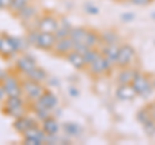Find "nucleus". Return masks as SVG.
<instances>
[{"label": "nucleus", "instance_id": "f257e3e1", "mask_svg": "<svg viewBox=\"0 0 155 145\" xmlns=\"http://www.w3.org/2000/svg\"><path fill=\"white\" fill-rule=\"evenodd\" d=\"M4 113L11 115L13 118H19L22 115H26L25 103L22 101L21 96H8L4 101Z\"/></svg>", "mask_w": 155, "mask_h": 145}, {"label": "nucleus", "instance_id": "f03ea898", "mask_svg": "<svg viewBox=\"0 0 155 145\" xmlns=\"http://www.w3.org/2000/svg\"><path fill=\"white\" fill-rule=\"evenodd\" d=\"M132 87L134 88L137 96H141V97H147V96L151 95V89H153V82L150 80V78L143 74V72H136L134 78L132 80Z\"/></svg>", "mask_w": 155, "mask_h": 145}, {"label": "nucleus", "instance_id": "7ed1b4c3", "mask_svg": "<svg viewBox=\"0 0 155 145\" xmlns=\"http://www.w3.org/2000/svg\"><path fill=\"white\" fill-rule=\"evenodd\" d=\"M21 49V40L17 38H12L8 35L0 36V56L4 59L14 56Z\"/></svg>", "mask_w": 155, "mask_h": 145}, {"label": "nucleus", "instance_id": "20e7f679", "mask_svg": "<svg viewBox=\"0 0 155 145\" xmlns=\"http://www.w3.org/2000/svg\"><path fill=\"white\" fill-rule=\"evenodd\" d=\"M22 86V95H25L30 101H36L41 97V95L45 92V88L40 82H35L31 79L21 82Z\"/></svg>", "mask_w": 155, "mask_h": 145}, {"label": "nucleus", "instance_id": "39448f33", "mask_svg": "<svg viewBox=\"0 0 155 145\" xmlns=\"http://www.w3.org/2000/svg\"><path fill=\"white\" fill-rule=\"evenodd\" d=\"M87 67L89 69V72L92 75L102 76V75L109 74L114 66L111 65L102 55H101V52H98V55H97L94 59L92 60V62H91V64H88V66H87Z\"/></svg>", "mask_w": 155, "mask_h": 145}, {"label": "nucleus", "instance_id": "423d86ee", "mask_svg": "<svg viewBox=\"0 0 155 145\" xmlns=\"http://www.w3.org/2000/svg\"><path fill=\"white\" fill-rule=\"evenodd\" d=\"M22 136H23V143L28 145H41L45 143V139H47L45 132L43 131V128L38 127V124L26 130L22 133Z\"/></svg>", "mask_w": 155, "mask_h": 145}, {"label": "nucleus", "instance_id": "0eeeda50", "mask_svg": "<svg viewBox=\"0 0 155 145\" xmlns=\"http://www.w3.org/2000/svg\"><path fill=\"white\" fill-rule=\"evenodd\" d=\"M134 59H136V51L132 46H129V44L119 46L118 57H116V66L128 67V66L132 65Z\"/></svg>", "mask_w": 155, "mask_h": 145}, {"label": "nucleus", "instance_id": "6e6552de", "mask_svg": "<svg viewBox=\"0 0 155 145\" xmlns=\"http://www.w3.org/2000/svg\"><path fill=\"white\" fill-rule=\"evenodd\" d=\"M0 83L4 87L8 96H21L22 95V86L17 76L12 74H5V76L0 78Z\"/></svg>", "mask_w": 155, "mask_h": 145}, {"label": "nucleus", "instance_id": "1a4fd4ad", "mask_svg": "<svg viewBox=\"0 0 155 145\" xmlns=\"http://www.w3.org/2000/svg\"><path fill=\"white\" fill-rule=\"evenodd\" d=\"M56 40H57V38H56L54 34L39 31L35 47L40 48V49H43V51H52L53 47H54V44H56Z\"/></svg>", "mask_w": 155, "mask_h": 145}, {"label": "nucleus", "instance_id": "9d476101", "mask_svg": "<svg viewBox=\"0 0 155 145\" xmlns=\"http://www.w3.org/2000/svg\"><path fill=\"white\" fill-rule=\"evenodd\" d=\"M56 55L58 56H66L67 53H70L71 51H74V42L71 40L70 36H66V38H61V39H57L56 40V44L53 47Z\"/></svg>", "mask_w": 155, "mask_h": 145}, {"label": "nucleus", "instance_id": "9b49d317", "mask_svg": "<svg viewBox=\"0 0 155 145\" xmlns=\"http://www.w3.org/2000/svg\"><path fill=\"white\" fill-rule=\"evenodd\" d=\"M58 27V20H56L53 16H44L39 20L36 29L41 32H49L54 34Z\"/></svg>", "mask_w": 155, "mask_h": 145}, {"label": "nucleus", "instance_id": "f8f14e48", "mask_svg": "<svg viewBox=\"0 0 155 145\" xmlns=\"http://www.w3.org/2000/svg\"><path fill=\"white\" fill-rule=\"evenodd\" d=\"M36 66L38 65H36L35 60H34L31 56H27V55L19 57V59L17 60V62H16V67L18 69L19 72H22L23 75H26L28 71H31L32 69H35Z\"/></svg>", "mask_w": 155, "mask_h": 145}, {"label": "nucleus", "instance_id": "ddd939ff", "mask_svg": "<svg viewBox=\"0 0 155 145\" xmlns=\"http://www.w3.org/2000/svg\"><path fill=\"white\" fill-rule=\"evenodd\" d=\"M116 96L123 101H132L136 99L137 93L132 84H119V87L116 88Z\"/></svg>", "mask_w": 155, "mask_h": 145}, {"label": "nucleus", "instance_id": "4468645a", "mask_svg": "<svg viewBox=\"0 0 155 145\" xmlns=\"http://www.w3.org/2000/svg\"><path fill=\"white\" fill-rule=\"evenodd\" d=\"M100 52L111 65L116 66V57H118V52H119L118 44H105V47Z\"/></svg>", "mask_w": 155, "mask_h": 145}, {"label": "nucleus", "instance_id": "2eb2a0df", "mask_svg": "<svg viewBox=\"0 0 155 145\" xmlns=\"http://www.w3.org/2000/svg\"><path fill=\"white\" fill-rule=\"evenodd\" d=\"M35 124H36V122L34 119L27 117V115H22V117H19V118H16V120H14V123H13V128L16 130L18 133L22 135L26 130H28Z\"/></svg>", "mask_w": 155, "mask_h": 145}, {"label": "nucleus", "instance_id": "dca6fc26", "mask_svg": "<svg viewBox=\"0 0 155 145\" xmlns=\"http://www.w3.org/2000/svg\"><path fill=\"white\" fill-rule=\"evenodd\" d=\"M66 57V60L70 62V64L75 67V69L78 70H84L85 67H87V64H85V60H84V57L80 55L79 52H76V51H71L70 53H67V55L65 56Z\"/></svg>", "mask_w": 155, "mask_h": 145}, {"label": "nucleus", "instance_id": "f3484780", "mask_svg": "<svg viewBox=\"0 0 155 145\" xmlns=\"http://www.w3.org/2000/svg\"><path fill=\"white\" fill-rule=\"evenodd\" d=\"M41 128L45 132L47 136H57V132L60 127H58V122L51 115V117H48L47 119L43 120Z\"/></svg>", "mask_w": 155, "mask_h": 145}, {"label": "nucleus", "instance_id": "a211bd4d", "mask_svg": "<svg viewBox=\"0 0 155 145\" xmlns=\"http://www.w3.org/2000/svg\"><path fill=\"white\" fill-rule=\"evenodd\" d=\"M87 35H88V30L84 27H75L71 29L70 31V38L75 44H85L87 40Z\"/></svg>", "mask_w": 155, "mask_h": 145}, {"label": "nucleus", "instance_id": "6ab92c4d", "mask_svg": "<svg viewBox=\"0 0 155 145\" xmlns=\"http://www.w3.org/2000/svg\"><path fill=\"white\" fill-rule=\"evenodd\" d=\"M136 71L132 67H122V71L118 74V82L119 84H130L136 75Z\"/></svg>", "mask_w": 155, "mask_h": 145}, {"label": "nucleus", "instance_id": "aec40b11", "mask_svg": "<svg viewBox=\"0 0 155 145\" xmlns=\"http://www.w3.org/2000/svg\"><path fill=\"white\" fill-rule=\"evenodd\" d=\"M39 101L45 106V108L48 109H53V108H56L57 104H58V99H57V96L54 93H52L49 92V91H45L44 93L41 95V97L39 99Z\"/></svg>", "mask_w": 155, "mask_h": 145}, {"label": "nucleus", "instance_id": "412c9836", "mask_svg": "<svg viewBox=\"0 0 155 145\" xmlns=\"http://www.w3.org/2000/svg\"><path fill=\"white\" fill-rule=\"evenodd\" d=\"M27 79H31V80H35V82H40L43 83L45 79H47V74L45 71L41 69V67H35V69H32L31 71H28L27 74L25 75Z\"/></svg>", "mask_w": 155, "mask_h": 145}, {"label": "nucleus", "instance_id": "4be33fe9", "mask_svg": "<svg viewBox=\"0 0 155 145\" xmlns=\"http://www.w3.org/2000/svg\"><path fill=\"white\" fill-rule=\"evenodd\" d=\"M36 14V11H35V8L34 7H31V5H25L23 7L21 11H19L16 16L18 17V18H21L22 21H30V20H32L34 18V16Z\"/></svg>", "mask_w": 155, "mask_h": 145}, {"label": "nucleus", "instance_id": "5701e85b", "mask_svg": "<svg viewBox=\"0 0 155 145\" xmlns=\"http://www.w3.org/2000/svg\"><path fill=\"white\" fill-rule=\"evenodd\" d=\"M101 35V42H104L105 44H118V40H119V36L118 34L113 30H106L104 31Z\"/></svg>", "mask_w": 155, "mask_h": 145}, {"label": "nucleus", "instance_id": "b1692460", "mask_svg": "<svg viewBox=\"0 0 155 145\" xmlns=\"http://www.w3.org/2000/svg\"><path fill=\"white\" fill-rule=\"evenodd\" d=\"M101 43V35L97 34L93 30H88V35H87L85 46H88L89 48H96Z\"/></svg>", "mask_w": 155, "mask_h": 145}, {"label": "nucleus", "instance_id": "393cba45", "mask_svg": "<svg viewBox=\"0 0 155 145\" xmlns=\"http://www.w3.org/2000/svg\"><path fill=\"white\" fill-rule=\"evenodd\" d=\"M64 130H65V132L66 135H69V136H79V135L81 133V128H80V126L79 124H76L74 122H67L64 124Z\"/></svg>", "mask_w": 155, "mask_h": 145}, {"label": "nucleus", "instance_id": "a878e982", "mask_svg": "<svg viewBox=\"0 0 155 145\" xmlns=\"http://www.w3.org/2000/svg\"><path fill=\"white\" fill-rule=\"evenodd\" d=\"M28 2L27 0H9V5H8V9L11 12H13L14 14H17L21 9L27 5Z\"/></svg>", "mask_w": 155, "mask_h": 145}, {"label": "nucleus", "instance_id": "bb28decb", "mask_svg": "<svg viewBox=\"0 0 155 145\" xmlns=\"http://www.w3.org/2000/svg\"><path fill=\"white\" fill-rule=\"evenodd\" d=\"M137 119H138V122L141 123L142 126L146 124V123H149L150 120H153L151 117H150V113H149L147 106H145V108H142V109L138 110V113H137Z\"/></svg>", "mask_w": 155, "mask_h": 145}, {"label": "nucleus", "instance_id": "cd10ccee", "mask_svg": "<svg viewBox=\"0 0 155 145\" xmlns=\"http://www.w3.org/2000/svg\"><path fill=\"white\" fill-rule=\"evenodd\" d=\"M132 4H134V5H147L149 3H151L153 0H129Z\"/></svg>", "mask_w": 155, "mask_h": 145}, {"label": "nucleus", "instance_id": "c85d7f7f", "mask_svg": "<svg viewBox=\"0 0 155 145\" xmlns=\"http://www.w3.org/2000/svg\"><path fill=\"white\" fill-rule=\"evenodd\" d=\"M85 11H87V13H89V14H98L100 9L97 7H94V5H87Z\"/></svg>", "mask_w": 155, "mask_h": 145}, {"label": "nucleus", "instance_id": "c756f323", "mask_svg": "<svg viewBox=\"0 0 155 145\" xmlns=\"http://www.w3.org/2000/svg\"><path fill=\"white\" fill-rule=\"evenodd\" d=\"M7 97H8V95L5 92V89H4V87L2 86V83H0V103L4 104V101L7 100Z\"/></svg>", "mask_w": 155, "mask_h": 145}, {"label": "nucleus", "instance_id": "7c9ffc66", "mask_svg": "<svg viewBox=\"0 0 155 145\" xmlns=\"http://www.w3.org/2000/svg\"><path fill=\"white\" fill-rule=\"evenodd\" d=\"M147 109H149V113H150V117H151V119L155 122V103L147 105Z\"/></svg>", "mask_w": 155, "mask_h": 145}, {"label": "nucleus", "instance_id": "2f4dec72", "mask_svg": "<svg viewBox=\"0 0 155 145\" xmlns=\"http://www.w3.org/2000/svg\"><path fill=\"white\" fill-rule=\"evenodd\" d=\"M122 20H124V21H132L133 20V14L132 13H125V14H123V16H122Z\"/></svg>", "mask_w": 155, "mask_h": 145}, {"label": "nucleus", "instance_id": "473e14b6", "mask_svg": "<svg viewBox=\"0 0 155 145\" xmlns=\"http://www.w3.org/2000/svg\"><path fill=\"white\" fill-rule=\"evenodd\" d=\"M8 5H9V0H0V9L8 8Z\"/></svg>", "mask_w": 155, "mask_h": 145}, {"label": "nucleus", "instance_id": "72a5a7b5", "mask_svg": "<svg viewBox=\"0 0 155 145\" xmlns=\"http://www.w3.org/2000/svg\"><path fill=\"white\" fill-rule=\"evenodd\" d=\"M153 87H154V88H155V79H154V82H153Z\"/></svg>", "mask_w": 155, "mask_h": 145}, {"label": "nucleus", "instance_id": "f704fd0d", "mask_svg": "<svg viewBox=\"0 0 155 145\" xmlns=\"http://www.w3.org/2000/svg\"><path fill=\"white\" fill-rule=\"evenodd\" d=\"M153 136H154V137H155V130H154V133H153Z\"/></svg>", "mask_w": 155, "mask_h": 145}, {"label": "nucleus", "instance_id": "c9c22d12", "mask_svg": "<svg viewBox=\"0 0 155 145\" xmlns=\"http://www.w3.org/2000/svg\"><path fill=\"white\" fill-rule=\"evenodd\" d=\"M0 74H2V72H0Z\"/></svg>", "mask_w": 155, "mask_h": 145}, {"label": "nucleus", "instance_id": "e433bc0d", "mask_svg": "<svg viewBox=\"0 0 155 145\" xmlns=\"http://www.w3.org/2000/svg\"><path fill=\"white\" fill-rule=\"evenodd\" d=\"M27 2H28V0H27Z\"/></svg>", "mask_w": 155, "mask_h": 145}]
</instances>
